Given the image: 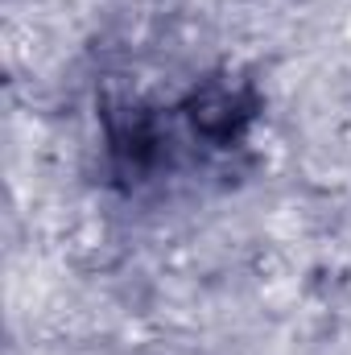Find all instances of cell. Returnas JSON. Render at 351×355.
I'll list each match as a JSON object with an SVG mask.
<instances>
[{"mask_svg":"<svg viewBox=\"0 0 351 355\" xmlns=\"http://www.w3.org/2000/svg\"><path fill=\"white\" fill-rule=\"evenodd\" d=\"M190 116H194V128H203L207 137H232L252 112L240 99V91L215 83V87H207L203 95H194V112Z\"/></svg>","mask_w":351,"mask_h":355,"instance_id":"1","label":"cell"}]
</instances>
